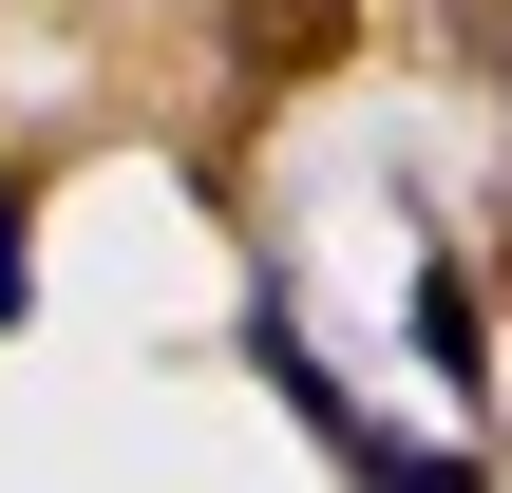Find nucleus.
Masks as SVG:
<instances>
[{"label": "nucleus", "mask_w": 512, "mask_h": 493, "mask_svg": "<svg viewBox=\"0 0 512 493\" xmlns=\"http://www.w3.org/2000/svg\"><path fill=\"white\" fill-rule=\"evenodd\" d=\"M418 361H437V380H494V323H475V266H418Z\"/></svg>", "instance_id": "nucleus-1"}, {"label": "nucleus", "mask_w": 512, "mask_h": 493, "mask_svg": "<svg viewBox=\"0 0 512 493\" xmlns=\"http://www.w3.org/2000/svg\"><path fill=\"white\" fill-rule=\"evenodd\" d=\"M247 57H266V76H304V57H342V0H247Z\"/></svg>", "instance_id": "nucleus-2"}, {"label": "nucleus", "mask_w": 512, "mask_h": 493, "mask_svg": "<svg viewBox=\"0 0 512 493\" xmlns=\"http://www.w3.org/2000/svg\"><path fill=\"white\" fill-rule=\"evenodd\" d=\"M19 247H38V228H19V190H0V323H19Z\"/></svg>", "instance_id": "nucleus-3"}]
</instances>
